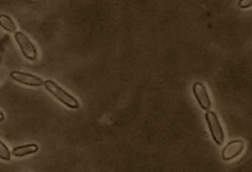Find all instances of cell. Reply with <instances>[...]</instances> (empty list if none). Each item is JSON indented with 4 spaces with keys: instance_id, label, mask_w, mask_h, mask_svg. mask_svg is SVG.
Wrapping results in <instances>:
<instances>
[{
    "instance_id": "1",
    "label": "cell",
    "mask_w": 252,
    "mask_h": 172,
    "mask_svg": "<svg viewBox=\"0 0 252 172\" xmlns=\"http://www.w3.org/2000/svg\"><path fill=\"white\" fill-rule=\"evenodd\" d=\"M45 88L46 90L51 93L57 100H59L62 104L66 105L67 107L71 109H78L79 108V102L77 99H75L72 95H70L68 92H66L64 89L61 88L60 86L55 83L52 80H47L45 81Z\"/></svg>"
},
{
    "instance_id": "2",
    "label": "cell",
    "mask_w": 252,
    "mask_h": 172,
    "mask_svg": "<svg viewBox=\"0 0 252 172\" xmlns=\"http://www.w3.org/2000/svg\"><path fill=\"white\" fill-rule=\"evenodd\" d=\"M205 119L209 128L210 134H211L214 142L217 145H223L225 141V134L216 113L211 110H208L207 113L205 114Z\"/></svg>"
},
{
    "instance_id": "3",
    "label": "cell",
    "mask_w": 252,
    "mask_h": 172,
    "mask_svg": "<svg viewBox=\"0 0 252 172\" xmlns=\"http://www.w3.org/2000/svg\"><path fill=\"white\" fill-rule=\"evenodd\" d=\"M14 39L18 45L20 52L30 60H35L37 57V51L35 46L32 44V41L22 31L14 32Z\"/></svg>"
},
{
    "instance_id": "4",
    "label": "cell",
    "mask_w": 252,
    "mask_h": 172,
    "mask_svg": "<svg viewBox=\"0 0 252 172\" xmlns=\"http://www.w3.org/2000/svg\"><path fill=\"white\" fill-rule=\"evenodd\" d=\"M193 93L194 96L200 106V108L204 111H208L211 109L212 107V102L211 99L209 97L208 91L206 89L205 86L202 83H195L193 86Z\"/></svg>"
},
{
    "instance_id": "5",
    "label": "cell",
    "mask_w": 252,
    "mask_h": 172,
    "mask_svg": "<svg viewBox=\"0 0 252 172\" xmlns=\"http://www.w3.org/2000/svg\"><path fill=\"white\" fill-rule=\"evenodd\" d=\"M10 77L17 83L29 86V87H41L45 84V81H43L40 78L28 73L13 71L10 73Z\"/></svg>"
},
{
    "instance_id": "6",
    "label": "cell",
    "mask_w": 252,
    "mask_h": 172,
    "mask_svg": "<svg viewBox=\"0 0 252 172\" xmlns=\"http://www.w3.org/2000/svg\"><path fill=\"white\" fill-rule=\"evenodd\" d=\"M244 149V143L242 140L230 141L222 150V159L224 161H230L236 158Z\"/></svg>"
},
{
    "instance_id": "7",
    "label": "cell",
    "mask_w": 252,
    "mask_h": 172,
    "mask_svg": "<svg viewBox=\"0 0 252 172\" xmlns=\"http://www.w3.org/2000/svg\"><path fill=\"white\" fill-rule=\"evenodd\" d=\"M37 151H38V146L36 144H27V145H22L14 148L11 153L15 157H24L30 154H33Z\"/></svg>"
},
{
    "instance_id": "8",
    "label": "cell",
    "mask_w": 252,
    "mask_h": 172,
    "mask_svg": "<svg viewBox=\"0 0 252 172\" xmlns=\"http://www.w3.org/2000/svg\"><path fill=\"white\" fill-rule=\"evenodd\" d=\"M0 27L7 32L14 33L16 31V25L11 17L6 14H0Z\"/></svg>"
},
{
    "instance_id": "9",
    "label": "cell",
    "mask_w": 252,
    "mask_h": 172,
    "mask_svg": "<svg viewBox=\"0 0 252 172\" xmlns=\"http://www.w3.org/2000/svg\"><path fill=\"white\" fill-rule=\"evenodd\" d=\"M11 158V153L9 151L8 147L2 142L0 141V159L4 161H9Z\"/></svg>"
},
{
    "instance_id": "10",
    "label": "cell",
    "mask_w": 252,
    "mask_h": 172,
    "mask_svg": "<svg viewBox=\"0 0 252 172\" xmlns=\"http://www.w3.org/2000/svg\"><path fill=\"white\" fill-rule=\"evenodd\" d=\"M238 5L240 8H248L252 5V0H239Z\"/></svg>"
},
{
    "instance_id": "11",
    "label": "cell",
    "mask_w": 252,
    "mask_h": 172,
    "mask_svg": "<svg viewBox=\"0 0 252 172\" xmlns=\"http://www.w3.org/2000/svg\"><path fill=\"white\" fill-rule=\"evenodd\" d=\"M4 119H5V117H4V114L0 111V122H2V121H4Z\"/></svg>"
}]
</instances>
